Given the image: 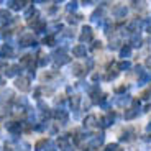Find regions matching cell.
I'll use <instances>...</instances> for the list:
<instances>
[{
	"instance_id": "1",
	"label": "cell",
	"mask_w": 151,
	"mask_h": 151,
	"mask_svg": "<svg viewBox=\"0 0 151 151\" xmlns=\"http://www.w3.org/2000/svg\"><path fill=\"white\" fill-rule=\"evenodd\" d=\"M18 87H22L23 91H27L28 86H27V81H18Z\"/></svg>"
}]
</instances>
